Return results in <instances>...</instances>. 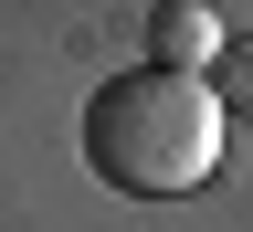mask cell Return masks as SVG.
I'll use <instances>...</instances> for the list:
<instances>
[{
  "label": "cell",
  "instance_id": "6da1fadb",
  "mask_svg": "<svg viewBox=\"0 0 253 232\" xmlns=\"http://www.w3.org/2000/svg\"><path fill=\"white\" fill-rule=\"evenodd\" d=\"M221 138H232V116L201 74L137 63V74H106L84 95V169L126 201H190L221 169Z\"/></svg>",
  "mask_w": 253,
  "mask_h": 232
},
{
  "label": "cell",
  "instance_id": "3957f363",
  "mask_svg": "<svg viewBox=\"0 0 253 232\" xmlns=\"http://www.w3.org/2000/svg\"><path fill=\"white\" fill-rule=\"evenodd\" d=\"M211 95H221V116H253V32H232V43H221Z\"/></svg>",
  "mask_w": 253,
  "mask_h": 232
},
{
  "label": "cell",
  "instance_id": "7a4b0ae2",
  "mask_svg": "<svg viewBox=\"0 0 253 232\" xmlns=\"http://www.w3.org/2000/svg\"><path fill=\"white\" fill-rule=\"evenodd\" d=\"M221 43H232V32H221L211 0H158V11H148V63H158V74H201L211 85Z\"/></svg>",
  "mask_w": 253,
  "mask_h": 232
}]
</instances>
